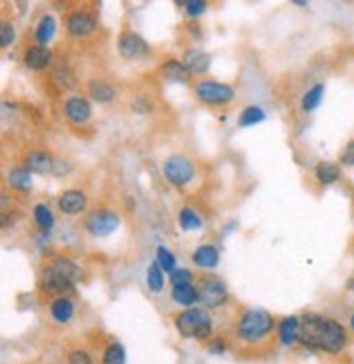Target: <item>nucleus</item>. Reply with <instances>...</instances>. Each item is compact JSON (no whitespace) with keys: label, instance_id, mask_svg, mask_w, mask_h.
Masks as SVG:
<instances>
[{"label":"nucleus","instance_id":"0eeeda50","mask_svg":"<svg viewBox=\"0 0 354 364\" xmlns=\"http://www.w3.org/2000/svg\"><path fill=\"white\" fill-rule=\"evenodd\" d=\"M199 301L206 310H217L228 303V288L219 277H206L199 284Z\"/></svg>","mask_w":354,"mask_h":364},{"label":"nucleus","instance_id":"ddd939ff","mask_svg":"<svg viewBox=\"0 0 354 364\" xmlns=\"http://www.w3.org/2000/svg\"><path fill=\"white\" fill-rule=\"evenodd\" d=\"M53 61V53H51V48L48 46H29L26 51H24V65L29 70H46L48 65H51Z\"/></svg>","mask_w":354,"mask_h":364},{"label":"nucleus","instance_id":"bb28decb","mask_svg":"<svg viewBox=\"0 0 354 364\" xmlns=\"http://www.w3.org/2000/svg\"><path fill=\"white\" fill-rule=\"evenodd\" d=\"M147 288L155 294L164 290V271L160 269L157 262H151L147 269Z\"/></svg>","mask_w":354,"mask_h":364},{"label":"nucleus","instance_id":"f03ea898","mask_svg":"<svg viewBox=\"0 0 354 364\" xmlns=\"http://www.w3.org/2000/svg\"><path fill=\"white\" fill-rule=\"evenodd\" d=\"M82 277L79 264L70 258H55L44 267L40 275V288L48 294L55 296H68V292L75 290V284Z\"/></svg>","mask_w":354,"mask_h":364},{"label":"nucleus","instance_id":"7ed1b4c3","mask_svg":"<svg viewBox=\"0 0 354 364\" xmlns=\"http://www.w3.org/2000/svg\"><path fill=\"white\" fill-rule=\"evenodd\" d=\"M276 327H278L276 319H273L267 310L247 308L245 312H240L236 327H234V334H236V340L240 345L256 347V345L265 342L273 334V329Z\"/></svg>","mask_w":354,"mask_h":364},{"label":"nucleus","instance_id":"c85d7f7f","mask_svg":"<svg viewBox=\"0 0 354 364\" xmlns=\"http://www.w3.org/2000/svg\"><path fill=\"white\" fill-rule=\"evenodd\" d=\"M265 120V111L263 107H256V105H249L245 107L243 111L238 113V127H254V125H259Z\"/></svg>","mask_w":354,"mask_h":364},{"label":"nucleus","instance_id":"aec40b11","mask_svg":"<svg viewBox=\"0 0 354 364\" xmlns=\"http://www.w3.org/2000/svg\"><path fill=\"white\" fill-rule=\"evenodd\" d=\"M171 299L173 303L182 306L184 310L186 308H192L197 301H199V288L188 281V284H180V286H173L171 288Z\"/></svg>","mask_w":354,"mask_h":364},{"label":"nucleus","instance_id":"4c0bfd02","mask_svg":"<svg viewBox=\"0 0 354 364\" xmlns=\"http://www.w3.org/2000/svg\"><path fill=\"white\" fill-rule=\"evenodd\" d=\"M208 351H210L213 356H221V354L225 351V342H223L221 338H217L215 342L208 345Z\"/></svg>","mask_w":354,"mask_h":364},{"label":"nucleus","instance_id":"e433bc0d","mask_svg":"<svg viewBox=\"0 0 354 364\" xmlns=\"http://www.w3.org/2000/svg\"><path fill=\"white\" fill-rule=\"evenodd\" d=\"M70 168H72V166H70V161H61V159H57V161H55V168H53V173L61 177V175H68V173H70Z\"/></svg>","mask_w":354,"mask_h":364},{"label":"nucleus","instance_id":"9b49d317","mask_svg":"<svg viewBox=\"0 0 354 364\" xmlns=\"http://www.w3.org/2000/svg\"><path fill=\"white\" fill-rule=\"evenodd\" d=\"M63 113L72 125L82 127L92 118V105L84 96H68L66 103H63Z\"/></svg>","mask_w":354,"mask_h":364},{"label":"nucleus","instance_id":"9d476101","mask_svg":"<svg viewBox=\"0 0 354 364\" xmlns=\"http://www.w3.org/2000/svg\"><path fill=\"white\" fill-rule=\"evenodd\" d=\"M96 29V18L86 9H75L66 15V31L72 38H86Z\"/></svg>","mask_w":354,"mask_h":364},{"label":"nucleus","instance_id":"412c9836","mask_svg":"<svg viewBox=\"0 0 354 364\" xmlns=\"http://www.w3.org/2000/svg\"><path fill=\"white\" fill-rule=\"evenodd\" d=\"M315 177L321 186H332L341 179V164L337 161H319L315 166Z\"/></svg>","mask_w":354,"mask_h":364},{"label":"nucleus","instance_id":"c9c22d12","mask_svg":"<svg viewBox=\"0 0 354 364\" xmlns=\"http://www.w3.org/2000/svg\"><path fill=\"white\" fill-rule=\"evenodd\" d=\"M169 279H171V284H173V286L188 284V281L192 279V273H190L188 269H175V271L169 275Z\"/></svg>","mask_w":354,"mask_h":364},{"label":"nucleus","instance_id":"39448f33","mask_svg":"<svg viewBox=\"0 0 354 364\" xmlns=\"http://www.w3.org/2000/svg\"><path fill=\"white\" fill-rule=\"evenodd\" d=\"M195 96L206 105H228L234 101V88L228 84H219V81L201 79L195 84Z\"/></svg>","mask_w":354,"mask_h":364},{"label":"nucleus","instance_id":"dca6fc26","mask_svg":"<svg viewBox=\"0 0 354 364\" xmlns=\"http://www.w3.org/2000/svg\"><path fill=\"white\" fill-rule=\"evenodd\" d=\"M24 168L36 173V175H48L53 173L55 168V159L51 157V153L46 151H31L26 157H24Z\"/></svg>","mask_w":354,"mask_h":364},{"label":"nucleus","instance_id":"6e6552de","mask_svg":"<svg viewBox=\"0 0 354 364\" xmlns=\"http://www.w3.org/2000/svg\"><path fill=\"white\" fill-rule=\"evenodd\" d=\"M121 225V216L116 212L111 209H94L90 212V216L86 219V229L88 234L96 236V238H103V236H109L111 231H116Z\"/></svg>","mask_w":354,"mask_h":364},{"label":"nucleus","instance_id":"393cba45","mask_svg":"<svg viewBox=\"0 0 354 364\" xmlns=\"http://www.w3.org/2000/svg\"><path fill=\"white\" fill-rule=\"evenodd\" d=\"M324 92H326L324 84H315L313 88H309L307 92H304V96H302V111H307V113L315 111L321 105V101H324Z\"/></svg>","mask_w":354,"mask_h":364},{"label":"nucleus","instance_id":"473e14b6","mask_svg":"<svg viewBox=\"0 0 354 364\" xmlns=\"http://www.w3.org/2000/svg\"><path fill=\"white\" fill-rule=\"evenodd\" d=\"M184 9H186V13L190 15V18H197V15L206 13L208 3H206V0H186V3H184Z\"/></svg>","mask_w":354,"mask_h":364},{"label":"nucleus","instance_id":"f704fd0d","mask_svg":"<svg viewBox=\"0 0 354 364\" xmlns=\"http://www.w3.org/2000/svg\"><path fill=\"white\" fill-rule=\"evenodd\" d=\"M15 40V29L11 22H3V26H0V44H3L5 48L11 46Z\"/></svg>","mask_w":354,"mask_h":364},{"label":"nucleus","instance_id":"5701e85b","mask_svg":"<svg viewBox=\"0 0 354 364\" xmlns=\"http://www.w3.org/2000/svg\"><path fill=\"white\" fill-rule=\"evenodd\" d=\"M88 94L99 103H111L116 98V88L111 84H107V81H103V79H94V81H90V86H88Z\"/></svg>","mask_w":354,"mask_h":364},{"label":"nucleus","instance_id":"7c9ffc66","mask_svg":"<svg viewBox=\"0 0 354 364\" xmlns=\"http://www.w3.org/2000/svg\"><path fill=\"white\" fill-rule=\"evenodd\" d=\"M155 262L160 264V269H162L164 273H169V275L177 269L175 255L171 253V249H167V246H157L155 249Z\"/></svg>","mask_w":354,"mask_h":364},{"label":"nucleus","instance_id":"72a5a7b5","mask_svg":"<svg viewBox=\"0 0 354 364\" xmlns=\"http://www.w3.org/2000/svg\"><path fill=\"white\" fill-rule=\"evenodd\" d=\"M339 164L348 168H354V140H350L339 153Z\"/></svg>","mask_w":354,"mask_h":364},{"label":"nucleus","instance_id":"f8f14e48","mask_svg":"<svg viewBox=\"0 0 354 364\" xmlns=\"http://www.w3.org/2000/svg\"><path fill=\"white\" fill-rule=\"evenodd\" d=\"M57 207L66 214V216H75V214H82L88 207V196L82 190H66L59 194Z\"/></svg>","mask_w":354,"mask_h":364},{"label":"nucleus","instance_id":"b1692460","mask_svg":"<svg viewBox=\"0 0 354 364\" xmlns=\"http://www.w3.org/2000/svg\"><path fill=\"white\" fill-rule=\"evenodd\" d=\"M55 33H57V20L53 18V15H42V18L38 20V24H36V42H38V46H46L48 42L55 38Z\"/></svg>","mask_w":354,"mask_h":364},{"label":"nucleus","instance_id":"4be33fe9","mask_svg":"<svg viewBox=\"0 0 354 364\" xmlns=\"http://www.w3.org/2000/svg\"><path fill=\"white\" fill-rule=\"evenodd\" d=\"M7 186L18 192L31 190V186H33V173L26 171L24 166H15L7 173Z\"/></svg>","mask_w":354,"mask_h":364},{"label":"nucleus","instance_id":"1a4fd4ad","mask_svg":"<svg viewBox=\"0 0 354 364\" xmlns=\"http://www.w3.org/2000/svg\"><path fill=\"white\" fill-rule=\"evenodd\" d=\"M118 53L121 57L130 59V61H138L142 57L149 55V44L144 42L142 35L134 31H123L118 35Z\"/></svg>","mask_w":354,"mask_h":364},{"label":"nucleus","instance_id":"58836bf2","mask_svg":"<svg viewBox=\"0 0 354 364\" xmlns=\"http://www.w3.org/2000/svg\"><path fill=\"white\" fill-rule=\"evenodd\" d=\"M293 5H298V7H309V3H304V0H293Z\"/></svg>","mask_w":354,"mask_h":364},{"label":"nucleus","instance_id":"a211bd4d","mask_svg":"<svg viewBox=\"0 0 354 364\" xmlns=\"http://www.w3.org/2000/svg\"><path fill=\"white\" fill-rule=\"evenodd\" d=\"M300 325H302L300 317H284L278 323V340L284 347H293L295 342H300Z\"/></svg>","mask_w":354,"mask_h":364},{"label":"nucleus","instance_id":"20e7f679","mask_svg":"<svg viewBox=\"0 0 354 364\" xmlns=\"http://www.w3.org/2000/svg\"><path fill=\"white\" fill-rule=\"evenodd\" d=\"M175 329L182 338H190V340H206L213 336V317L206 308H186L182 312L175 314Z\"/></svg>","mask_w":354,"mask_h":364},{"label":"nucleus","instance_id":"a878e982","mask_svg":"<svg viewBox=\"0 0 354 364\" xmlns=\"http://www.w3.org/2000/svg\"><path fill=\"white\" fill-rule=\"evenodd\" d=\"M177 221H180V227L184 231H197L203 227V221L199 214L192 209V207H182L180 209V216H177Z\"/></svg>","mask_w":354,"mask_h":364},{"label":"nucleus","instance_id":"2f4dec72","mask_svg":"<svg viewBox=\"0 0 354 364\" xmlns=\"http://www.w3.org/2000/svg\"><path fill=\"white\" fill-rule=\"evenodd\" d=\"M68 364H94L92 356L82 349V347H75V349L68 351Z\"/></svg>","mask_w":354,"mask_h":364},{"label":"nucleus","instance_id":"f257e3e1","mask_svg":"<svg viewBox=\"0 0 354 364\" xmlns=\"http://www.w3.org/2000/svg\"><path fill=\"white\" fill-rule=\"evenodd\" d=\"M300 342L313 351L337 356L348 347V329L332 317L319 312H309L302 317Z\"/></svg>","mask_w":354,"mask_h":364},{"label":"nucleus","instance_id":"6ab92c4d","mask_svg":"<svg viewBox=\"0 0 354 364\" xmlns=\"http://www.w3.org/2000/svg\"><path fill=\"white\" fill-rule=\"evenodd\" d=\"M160 74H162V79L169 81V84H182V86H186L188 81H190V72L186 70V65L180 59L164 61L162 68H160Z\"/></svg>","mask_w":354,"mask_h":364},{"label":"nucleus","instance_id":"c756f323","mask_svg":"<svg viewBox=\"0 0 354 364\" xmlns=\"http://www.w3.org/2000/svg\"><path fill=\"white\" fill-rule=\"evenodd\" d=\"M125 362H127V354L121 342H109L103 349L101 364H125Z\"/></svg>","mask_w":354,"mask_h":364},{"label":"nucleus","instance_id":"2eb2a0df","mask_svg":"<svg viewBox=\"0 0 354 364\" xmlns=\"http://www.w3.org/2000/svg\"><path fill=\"white\" fill-rule=\"evenodd\" d=\"M219 260L221 255L215 244H199L195 253H192V264L203 271H215L219 267Z\"/></svg>","mask_w":354,"mask_h":364},{"label":"nucleus","instance_id":"ea45409f","mask_svg":"<svg viewBox=\"0 0 354 364\" xmlns=\"http://www.w3.org/2000/svg\"><path fill=\"white\" fill-rule=\"evenodd\" d=\"M348 288H350V290L354 292V277H352V279H348Z\"/></svg>","mask_w":354,"mask_h":364},{"label":"nucleus","instance_id":"423d86ee","mask_svg":"<svg viewBox=\"0 0 354 364\" xmlns=\"http://www.w3.org/2000/svg\"><path fill=\"white\" fill-rule=\"evenodd\" d=\"M162 175L171 186L182 188L190 184L192 177H195V164L184 155H171L162 164Z\"/></svg>","mask_w":354,"mask_h":364},{"label":"nucleus","instance_id":"f3484780","mask_svg":"<svg viewBox=\"0 0 354 364\" xmlns=\"http://www.w3.org/2000/svg\"><path fill=\"white\" fill-rule=\"evenodd\" d=\"M182 63L186 65V70L190 74H203V72H208V68H210L213 59L208 53L199 51V48H190V51L184 53Z\"/></svg>","mask_w":354,"mask_h":364},{"label":"nucleus","instance_id":"cd10ccee","mask_svg":"<svg viewBox=\"0 0 354 364\" xmlns=\"http://www.w3.org/2000/svg\"><path fill=\"white\" fill-rule=\"evenodd\" d=\"M33 221L42 231H48L55 225V216H53V209L48 207L46 203H38L33 207Z\"/></svg>","mask_w":354,"mask_h":364},{"label":"nucleus","instance_id":"a19ab883","mask_svg":"<svg viewBox=\"0 0 354 364\" xmlns=\"http://www.w3.org/2000/svg\"><path fill=\"white\" fill-rule=\"evenodd\" d=\"M348 325H350V329H352V332H354V314H352V317H350V321H348Z\"/></svg>","mask_w":354,"mask_h":364},{"label":"nucleus","instance_id":"4468645a","mask_svg":"<svg viewBox=\"0 0 354 364\" xmlns=\"http://www.w3.org/2000/svg\"><path fill=\"white\" fill-rule=\"evenodd\" d=\"M48 314H51V319L59 325H66L72 321L75 317V301L70 296H55L48 306Z\"/></svg>","mask_w":354,"mask_h":364}]
</instances>
